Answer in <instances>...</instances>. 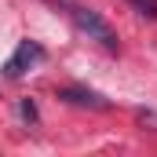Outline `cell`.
I'll use <instances>...</instances> for the list:
<instances>
[{
    "label": "cell",
    "instance_id": "cell-3",
    "mask_svg": "<svg viewBox=\"0 0 157 157\" xmlns=\"http://www.w3.org/2000/svg\"><path fill=\"white\" fill-rule=\"evenodd\" d=\"M59 99L70 102V106H80V110H106V106H110L99 91L80 88V84H66V88H59Z\"/></svg>",
    "mask_w": 157,
    "mask_h": 157
},
{
    "label": "cell",
    "instance_id": "cell-1",
    "mask_svg": "<svg viewBox=\"0 0 157 157\" xmlns=\"http://www.w3.org/2000/svg\"><path fill=\"white\" fill-rule=\"evenodd\" d=\"M70 18H73V26H77L80 33L88 40H95L99 48H106V51H121V40H117V29L95 11V7H84V4H70Z\"/></svg>",
    "mask_w": 157,
    "mask_h": 157
},
{
    "label": "cell",
    "instance_id": "cell-5",
    "mask_svg": "<svg viewBox=\"0 0 157 157\" xmlns=\"http://www.w3.org/2000/svg\"><path fill=\"white\" fill-rule=\"evenodd\" d=\"M139 15H146V18H157V0H128Z\"/></svg>",
    "mask_w": 157,
    "mask_h": 157
},
{
    "label": "cell",
    "instance_id": "cell-6",
    "mask_svg": "<svg viewBox=\"0 0 157 157\" xmlns=\"http://www.w3.org/2000/svg\"><path fill=\"white\" fill-rule=\"evenodd\" d=\"M51 4H73V0H51Z\"/></svg>",
    "mask_w": 157,
    "mask_h": 157
},
{
    "label": "cell",
    "instance_id": "cell-4",
    "mask_svg": "<svg viewBox=\"0 0 157 157\" xmlns=\"http://www.w3.org/2000/svg\"><path fill=\"white\" fill-rule=\"evenodd\" d=\"M18 113H22V121H29V124H37V121H40V110H37L33 99H22V102H18Z\"/></svg>",
    "mask_w": 157,
    "mask_h": 157
},
{
    "label": "cell",
    "instance_id": "cell-2",
    "mask_svg": "<svg viewBox=\"0 0 157 157\" xmlns=\"http://www.w3.org/2000/svg\"><path fill=\"white\" fill-rule=\"evenodd\" d=\"M44 59H48V51L40 48L37 40H29V37H26V40H18L15 55L4 62V77H7V80H18V77H26L33 66H40Z\"/></svg>",
    "mask_w": 157,
    "mask_h": 157
}]
</instances>
